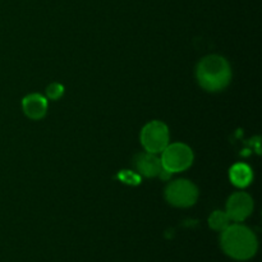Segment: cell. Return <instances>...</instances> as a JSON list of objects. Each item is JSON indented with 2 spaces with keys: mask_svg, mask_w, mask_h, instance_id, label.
<instances>
[{
  "mask_svg": "<svg viewBox=\"0 0 262 262\" xmlns=\"http://www.w3.org/2000/svg\"><path fill=\"white\" fill-rule=\"evenodd\" d=\"M22 109L27 118L32 120H40L48 112V100L40 94H31L23 99Z\"/></svg>",
  "mask_w": 262,
  "mask_h": 262,
  "instance_id": "ba28073f",
  "label": "cell"
},
{
  "mask_svg": "<svg viewBox=\"0 0 262 262\" xmlns=\"http://www.w3.org/2000/svg\"><path fill=\"white\" fill-rule=\"evenodd\" d=\"M64 87L60 83H51L46 89V96L50 100H59L63 96Z\"/></svg>",
  "mask_w": 262,
  "mask_h": 262,
  "instance_id": "8fae6325",
  "label": "cell"
},
{
  "mask_svg": "<svg viewBox=\"0 0 262 262\" xmlns=\"http://www.w3.org/2000/svg\"><path fill=\"white\" fill-rule=\"evenodd\" d=\"M253 211V200L246 192L233 193L227 201L225 212L229 219L234 223H241L247 219Z\"/></svg>",
  "mask_w": 262,
  "mask_h": 262,
  "instance_id": "8992f818",
  "label": "cell"
},
{
  "mask_svg": "<svg viewBox=\"0 0 262 262\" xmlns=\"http://www.w3.org/2000/svg\"><path fill=\"white\" fill-rule=\"evenodd\" d=\"M135 166L137 169L138 174L147 178H154L158 177L159 173L161 171L163 166H161L160 158L156 156V154L151 152H141L135 158Z\"/></svg>",
  "mask_w": 262,
  "mask_h": 262,
  "instance_id": "52a82bcc",
  "label": "cell"
},
{
  "mask_svg": "<svg viewBox=\"0 0 262 262\" xmlns=\"http://www.w3.org/2000/svg\"><path fill=\"white\" fill-rule=\"evenodd\" d=\"M229 178L230 182L234 184L235 187L239 188H245V187L250 186V183L253 179L252 169L246 164H235L230 168L229 170Z\"/></svg>",
  "mask_w": 262,
  "mask_h": 262,
  "instance_id": "9c48e42d",
  "label": "cell"
},
{
  "mask_svg": "<svg viewBox=\"0 0 262 262\" xmlns=\"http://www.w3.org/2000/svg\"><path fill=\"white\" fill-rule=\"evenodd\" d=\"M232 220L229 219L228 214L225 211H220V210H216V211L212 212L209 217V225L211 229L217 230V232H223L224 229H227L230 225Z\"/></svg>",
  "mask_w": 262,
  "mask_h": 262,
  "instance_id": "30bf717a",
  "label": "cell"
},
{
  "mask_svg": "<svg viewBox=\"0 0 262 262\" xmlns=\"http://www.w3.org/2000/svg\"><path fill=\"white\" fill-rule=\"evenodd\" d=\"M196 78L200 86L206 91H222L230 83L232 69L223 56L207 55L197 66Z\"/></svg>",
  "mask_w": 262,
  "mask_h": 262,
  "instance_id": "7a4b0ae2",
  "label": "cell"
},
{
  "mask_svg": "<svg viewBox=\"0 0 262 262\" xmlns=\"http://www.w3.org/2000/svg\"><path fill=\"white\" fill-rule=\"evenodd\" d=\"M160 154L161 166L170 174L184 171L193 163V151L186 143H169Z\"/></svg>",
  "mask_w": 262,
  "mask_h": 262,
  "instance_id": "3957f363",
  "label": "cell"
},
{
  "mask_svg": "<svg viewBox=\"0 0 262 262\" xmlns=\"http://www.w3.org/2000/svg\"><path fill=\"white\" fill-rule=\"evenodd\" d=\"M165 199L176 207H189L196 204L199 199V189L191 181L177 179L166 187Z\"/></svg>",
  "mask_w": 262,
  "mask_h": 262,
  "instance_id": "5b68a950",
  "label": "cell"
},
{
  "mask_svg": "<svg viewBox=\"0 0 262 262\" xmlns=\"http://www.w3.org/2000/svg\"><path fill=\"white\" fill-rule=\"evenodd\" d=\"M119 178L122 179L124 183H130V184H138L140 183L141 178L133 171H122L119 174Z\"/></svg>",
  "mask_w": 262,
  "mask_h": 262,
  "instance_id": "7c38bea8",
  "label": "cell"
},
{
  "mask_svg": "<svg viewBox=\"0 0 262 262\" xmlns=\"http://www.w3.org/2000/svg\"><path fill=\"white\" fill-rule=\"evenodd\" d=\"M220 245L229 257L238 261L252 258L257 252V239L255 233L241 224H230L222 232Z\"/></svg>",
  "mask_w": 262,
  "mask_h": 262,
  "instance_id": "6da1fadb",
  "label": "cell"
},
{
  "mask_svg": "<svg viewBox=\"0 0 262 262\" xmlns=\"http://www.w3.org/2000/svg\"><path fill=\"white\" fill-rule=\"evenodd\" d=\"M141 143L147 152L160 154L169 145V128L160 120L148 122L141 130Z\"/></svg>",
  "mask_w": 262,
  "mask_h": 262,
  "instance_id": "277c9868",
  "label": "cell"
}]
</instances>
